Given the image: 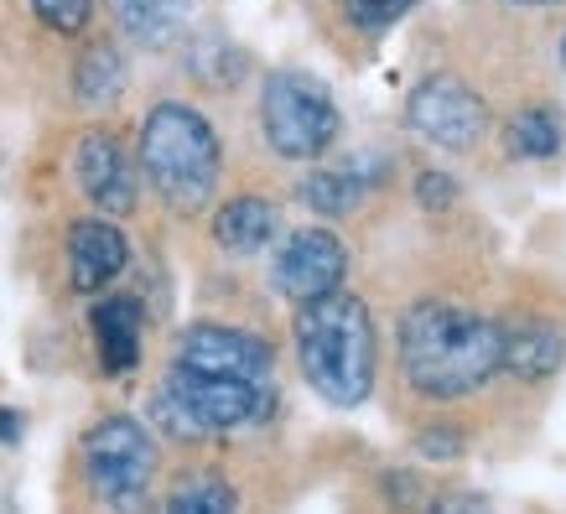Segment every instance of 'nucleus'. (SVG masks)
<instances>
[{
    "mask_svg": "<svg viewBox=\"0 0 566 514\" xmlns=\"http://www.w3.org/2000/svg\"><path fill=\"white\" fill-rule=\"evenodd\" d=\"M130 260V244L109 219H78L69 229V275L73 292H104L115 275L125 271Z\"/></svg>",
    "mask_w": 566,
    "mask_h": 514,
    "instance_id": "9b49d317",
    "label": "nucleus"
},
{
    "mask_svg": "<svg viewBox=\"0 0 566 514\" xmlns=\"http://www.w3.org/2000/svg\"><path fill=\"white\" fill-rule=\"evenodd\" d=\"M296 359L327 406H359L375 390V317L354 292H327L296 307Z\"/></svg>",
    "mask_w": 566,
    "mask_h": 514,
    "instance_id": "f03ea898",
    "label": "nucleus"
},
{
    "mask_svg": "<svg viewBox=\"0 0 566 514\" xmlns=\"http://www.w3.org/2000/svg\"><path fill=\"white\" fill-rule=\"evenodd\" d=\"M458 437H437V431H427V437H421V452H437V458H452V452H458Z\"/></svg>",
    "mask_w": 566,
    "mask_h": 514,
    "instance_id": "b1692460",
    "label": "nucleus"
},
{
    "mask_svg": "<svg viewBox=\"0 0 566 514\" xmlns=\"http://www.w3.org/2000/svg\"><path fill=\"white\" fill-rule=\"evenodd\" d=\"M504 327V369L525 385H546L566 359V333L546 317H520V323H499Z\"/></svg>",
    "mask_w": 566,
    "mask_h": 514,
    "instance_id": "f8f14e48",
    "label": "nucleus"
},
{
    "mask_svg": "<svg viewBox=\"0 0 566 514\" xmlns=\"http://www.w3.org/2000/svg\"><path fill=\"white\" fill-rule=\"evenodd\" d=\"M510 6H551V0H510Z\"/></svg>",
    "mask_w": 566,
    "mask_h": 514,
    "instance_id": "a878e982",
    "label": "nucleus"
},
{
    "mask_svg": "<svg viewBox=\"0 0 566 514\" xmlns=\"http://www.w3.org/2000/svg\"><path fill=\"white\" fill-rule=\"evenodd\" d=\"M275 229H281V213H275L271 198H255V192L229 198V203L213 213V240H219L229 255H260V250L275 240Z\"/></svg>",
    "mask_w": 566,
    "mask_h": 514,
    "instance_id": "ddd939ff",
    "label": "nucleus"
},
{
    "mask_svg": "<svg viewBox=\"0 0 566 514\" xmlns=\"http://www.w3.org/2000/svg\"><path fill=\"white\" fill-rule=\"evenodd\" d=\"M73 88H78V99H84V104H109V99H115V94L125 88V57L109 48V42L88 48L84 57H78Z\"/></svg>",
    "mask_w": 566,
    "mask_h": 514,
    "instance_id": "dca6fc26",
    "label": "nucleus"
},
{
    "mask_svg": "<svg viewBox=\"0 0 566 514\" xmlns=\"http://www.w3.org/2000/svg\"><path fill=\"white\" fill-rule=\"evenodd\" d=\"M421 203H437V208H447L452 203V182H447L442 171H421Z\"/></svg>",
    "mask_w": 566,
    "mask_h": 514,
    "instance_id": "5701e85b",
    "label": "nucleus"
},
{
    "mask_svg": "<svg viewBox=\"0 0 566 514\" xmlns=\"http://www.w3.org/2000/svg\"><path fill=\"white\" fill-rule=\"evenodd\" d=\"M84 473L94 494L115 514H140L156 479V442L151 431L130 416H104L84 437Z\"/></svg>",
    "mask_w": 566,
    "mask_h": 514,
    "instance_id": "423d86ee",
    "label": "nucleus"
},
{
    "mask_svg": "<svg viewBox=\"0 0 566 514\" xmlns=\"http://www.w3.org/2000/svg\"><path fill=\"white\" fill-rule=\"evenodd\" d=\"M406 120L421 140L442 146V151H468L483 136V99L463 78L437 73L427 84H416L411 104H406Z\"/></svg>",
    "mask_w": 566,
    "mask_h": 514,
    "instance_id": "0eeeda50",
    "label": "nucleus"
},
{
    "mask_svg": "<svg viewBox=\"0 0 566 514\" xmlns=\"http://www.w3.org/2000/svg\"><path fill=\"white\" fill-rule=\"evenodd\" d=\"M234 510H240V494L223 479H192L182 489H172L167 504H161V514H234Z\"/></svg>",
    "mask_w": 566,
    "mask_h": 514,
    "instance_id": "a211bd4d",
    "label": "nucleus"
},
{
    "mask_svg": "<svg viewBox=\"0 0 566 514\" xmlns=\"http://www.w3.org/2000/svg\"><path fill=\"white\" fill-rule=\"evenodd\" d=\"M36 11V21L42 27H52V32H63V36H78L94 21V0H27Z\"/></svg>",
    "mask_w": 566,
    "mask_h": 514,
    "instance_id": "aec40b11",
    "label": "nucleus"
},
{
    "mask_svg": "<svg viewBox=\"0 0 566 514\" xmlns=\"http://www.w3.org/2000/svg\"><path fill=\"white\" fill-rule=\"evenodd\" d=\"M427 514H489V504H483L479 494H447V499H437Z\"/></svg>",
    "mask_w": 566,
    "mask_h": 514,
    "instance_id": "4be33fe9",
    "label": "nucleus"
},
{
    "mask_svg": "<svg viewBox=\"0 0 566 514\" xmlns=\"http://www.w3.org/2000/svg\"><path fill=\"white\" fill-rule=\"evenodd\" d=\"M562 57H566V36H562Z\"/></svg>",
    "mask_w": 566,
    "mask_h": 514,
    "instance_id": "bb28decb",
    "label": "nucleus"
},
{
    "mask_svg": "<svg viewBox=\"0 0 566 514\" xmlns=\"http://www.w3.org/2000/svg\"><path fill=\"white\" fill-rule=\"evenodd\" d=\"M177 369L192 375H219V379H250V385H271V348L244 333V327L198 323L177 338Z\"/></svg>",
    "mask_w": 566,
    "mask_h": 514,
    "instance_id": "1a4fd4ad",
    "label": "nucleus"
},
{
    "mask_svg": "<svg viewBox=\"0 0 566 514\" xmlns=\"http://www.w3.org/2000/svg\"><path fill=\"white\" fill-rule=\"evenodd\" d=\"M504 140H510V151L515 156H551L562 151V115L556 109H546V104H535V109H520L515 120H510V130H504Z\"/></svg>",
    "mask_w": 566,
    "mask_h": 514,
    "instance_id": "f3484780",
    "label": "nucleus"
},
{
    "mask_svg": "<svg viewBox=\"0 0 566 514\" xmlns=\"http://www.w3.org/2000/svg\"><path fill=\"white\" fill-rule=\"evenodd\" d=\"M94 343H99V364L109 375L136 369L140 359V302L136 296H104L94 307Z\"/></svg>",
    "mask_w": 566,
    "mask_h": 514,
    "instance_id": "4468645a",
    "label": "nucleus"
},
{
    "mask_svg": "<svg viewBox=\"0 0 566 514\" xmlns=\"http://www.w3.org/2000/svg\"><path fill=\"white\" fill-rule=\"evenodd\" d=\"M109 11H115V21H120L136 42L161 48V42H172V36L188 27L192 0H109Z\"/></svg>",
    "mask_w": 566,
    "mask_h": 514,
    "instance_id": "2eb2a0df",
    "label": "nucleus"
},
{
    "mask_svg": "<svg viewBox=\"0 0 566 514\" xmlns=\"http://www.w3.org/2000/svg\"><path fill=\"white\" fill-rule=\"evenodd\" d=\"M348 6V21L354 27H364V32H385V27H395V21L411 11L416 0H344Z\"/></svg>",
    "mask_w": 566,
    "mask_h": 514,
    "instance_id": "412c9836",
    "label": "nucleus"
},
{
    "mask_svg": "<svg viewBox=\"0 0 566 514\" xmlns=\"http://www.w3.org/2000/svg\"><path fill=\"white\" fill-rule=\"evenodd\" d=\"M73 177L94 208H104L109 219H125L136 208V192H140V177H136V161L125 151L120 140L109 130H88L73 151Z\"/></svg>",
    "mask_w": 566,
    "mask_h": 514,
    "instance_id": "9d476101",
    "label": "nucleus"
},
{
    "mask_svg": "<svg viewBox=\"0 0 566 514\" xmlns=\"http://www.w3.org/2000/svg\"><path fill=\"white\" fill-rule=\"evenodd\" d=\"M6 437H17V416L11 411H0V442H6Z\"/></svg>",
    "mask_w": 566,
    "mask_h": 514,
    "instance_id": "393cba45",
    "label": "nucleus"
},
{
    "mask_svg": "<svg viewBox=\"0 0 566 514\" xmlns=\"http://www.w3.org/2000/svg\"><path fill=\"white\" fill-rule=\"evenodd\" d=\"M364 182L354 177V171H312L307 182H302V203L317 208V213H348V208L359 203Z\"/></svg>",
    "mask_w": 566,
    "mask_h": 514,
    "instance_id": "6ab92c4d",
    "label": "nucleus"
},
{
    "mask_svg": "<svg viewBox=\"0 0 566 514\" xmlns=\"http://www.w3.org/2000/svg\"><path fill=\"white\" fill-rule=\"evenodd\" d=\"M260 130H265L275 156L312 161L338 140V104H333L323 78L281 69L265 78V94H260Z\"/></svg>",
    "mask_w": 566,
    "mask_h": 514,
    "instance_id": "39448f33",
    "label": "nucleus"
},
{
    "mask_svg": "<svg viewBox=\"0 0 566 514\" xmlns=\"http://www.w3.org/2000/svg\"><path fill=\"white\" fill-rule=\"evenodd\" d=\"M219 136L192 104H156L140 125V171L177 213H203L219 188Z\"/></svg>",
    "mask_w": 566,
    "mask_h": 514,
    "instance_id": "7ed1b4c3",
    "label": "nucleus"
},
{
    "mask_svg": "<svg viewBox=\"0 0 566 514\" xmlns=\"http://www.w3.org/2000/svg\"><path fill=\"white\" fill-rule=\"evenodd\" d=\"M400 369L427 400L473 395L504 369V327L452 302H416L400 317Z\"/></svg>",
    "mask_w": 566,
    "mask_h": 514,
    "instance_id": "f257e3e1",
    "label": "nucleus"
},
{
    "mask_svg": "<svg viewBox=\"0 0 566 514\" xmlns=\"http://www.w3.org/2000/svg\"><path fill=\"white\" fill-rule=\"evenodd\" d=\"M344 275H348V250L327 229H296L271 260L275 292L286 296V302H296V307L317 302L327 292H344Z\"/></svg>",
    "mask_w": 566,
    "mask_h": 514,
    "instance_id": "6e6552de",
    "label": "nucleus"
},
{
    "mask_svg": "<svg viewBox=\"0 0 566 514\" xmlns=\"http://www.w3.org/2000/svg\"><path fill=\"white\" fill-rule=\"evenodd\" d=\"M275 406L271 385H250V379H219V375H192V369H167L161 395H156V416L177 431V437H229V431L260 427Z\"/></svg>",
    "mask_w": 566,
    "mask_h": 514,
    "instance_id": "20e7f679",
    "label": "nucleus"
}]
</instances>
